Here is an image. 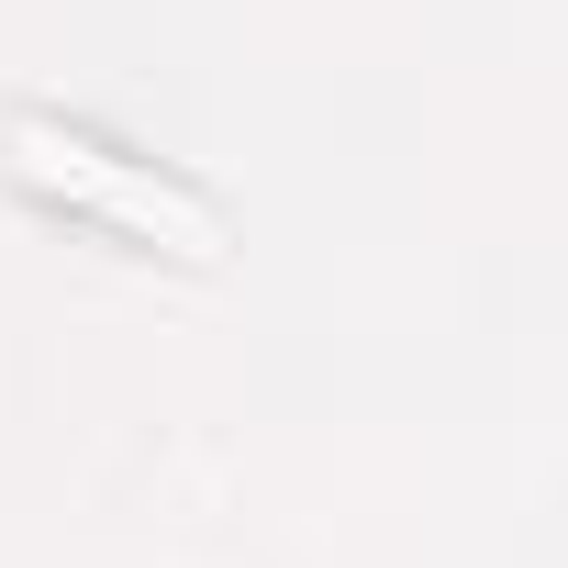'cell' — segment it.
<instances>
[{"instance_id": "cell-1", "label": "cell", "mask_w": 568, "mask_h": 568, "mask_svg": "<svg viewBox=\"0 0 568 568\" xmlns=\"http://www.w3.org/2000/svg\"><path fill=\"white\" fill-rule=\"evenodd\" d=\"M0 179H12L23 201H45L57 223L123 245V256H168V267H223L234 256V223H223V201L201 179L112 145L79 112H34V101L0 112Z\"/></svg>"}]
</instances>
